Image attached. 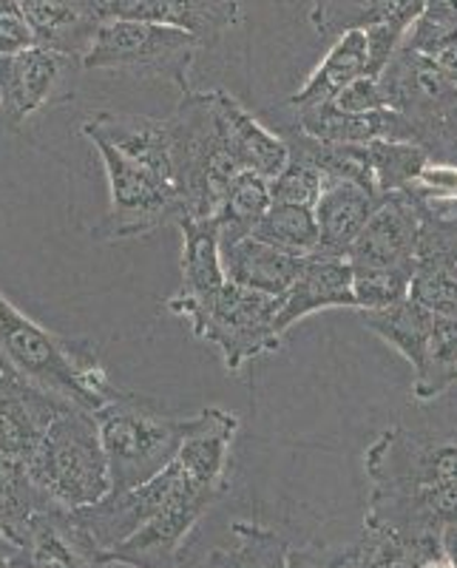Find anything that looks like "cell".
<instances>
[{"mask_svg": "<svg viewBox=\"0 0 457 568\" xmlns=\"http://www.w3.org/2000/svg\"><path fill=\"white\" fill-rule=\"evenodd\" d=\"M80 134L100 154L109 182V211L91 227L94 240H140L185 220L165 120L98 111L80 123Z\"/></svg>", "mask_w": 457, "mask_h": 568, "instance_id": "1", "label": "cell"}, {"mask_svg": "<svg viewBox=\"0 0 457 568\" xmlns=\"http://www.w3.org/2000/svg\"><path fill=\"white\" fill-rule=\"evenodd\" d=\"M0 355L23 382L71 407L98 413L114 393L98 349L80 338L45 329L0 293Z\"/></svg>", "mask_w": 457, "mask_h": 568, "instance_id": "2", "label": "cell"}, {"mask_svg": "<svg viewBox=\"0 0 457 568\" xmlns=\"http://www.w3.org/2000/svg\"><path fill=\"white\" fill-rule=\"evenodd\" d=\"M94 418L109 458L111 489H134L156 478L174 464L196 424V413H176L156 398L120 387L100 404Z\"/></svg>", "mask_w": 457, "mask_h": 568, "instance_id": "3", "label": "cell"}, {"mask_svg": "<svg viewBox=\"0 0 457 568\" xmlns=\"http://www.w3.org/2000/svg\"><path fill=\"white\" fill-rule=\"evenodd\" d=\"M165 123L185 220L216 222L233 180L242 174L227 145L216 89L185 91Z\"/></svg>", "mask_w": 457, "mask_h": 568, "instance_id": "4", "label": "cell"}, {"mask_svg": "<svg viewBox=\"0 0 457 568\" xmlns=\"http://www.w3.org/2000/svg\"><path fill=\"white\" fill-rule=\"evenodd\" d=\"M23 466L40 495L63 511L98 504L111 491L100 424L89 409H63L45 426Z\"/></svg>", "mask_w": 457, "mask_h": 568, "instance_id": "5", "label": "cell"}, {"mask_svg": "<svg viewBox=\"0 0 457 568\" xmlns=\"http://www.w3.org/2000/svg\"><path fill=\"white\" fill-rule=\"evenodd\" d=\"M378 80L387 109L404 116L415 145L429 151L431 162L457 165V85L406 40Z\"/></svg>", "mask_w": 457, "mask_h": 568, "instance_id": "6", "label": "cell"}, {"mask_svg": "<svg viewBox=\"0 0 457 568\" xmlns=\"http://www.w3.org/2000/svg\"><path fill=\"white\" fill-rule=\"evenodd\" d=\"M200 49L205 45L185 29L149 20H105L91 40L83 69L116 71L136 80H171L185 94Z\"/></svg>", "mask_w": 457, "mask_h": 568, "instance_id": "7", "label": "cell"}, {"mask_svg": "<svg viewBox=\"0 0 457 568\" xmlns=\"http://www.w3.org/2000/svg\"><path fill=\"white\" fill-rule=\"evenodd\" d=\"M182 478H185V469L180 460H174L149 484H140L134 489H111L98 504L63 511L60 526H63L65 537L98 566L100 557L109 555L111 549H116L120 542H125L149 524L151 517L171 500Z\"/></svg>", "mask_w": 457, "mask_h": 568, "instance_id": "8", "label": "cell"}, {"mask_svg": "<svg viewBox=\"0 0 457 568\" xmlns=\"http://www.w3.org/2000/svg\"><path fill=\"white\" fill-rule=\"evenodd\" d=\"M364 469L378 491L457 484V438L393 426L369 444Z\"/></svg>", "mask_w": 457, "mask_h": 568, "instance_id": "9", "label": "cell"}, {"mask_svg": "<svg viewBox=\"0 0 457 568\" xmlns=\"http://www.w3.org/2000/svg\"><path fill=\"white\" fill-rule=\"evenodd\" d=\"M185 469V466H182ZM225 495L222 486H211L196 480L194 475L182 478L176 491L165 506L142 526L136 535L120 542L116 549L100 557L98 566H125V568H180V555L191 531L200 526L220 497Z\"/></svg>", "mask_w": 457, "mask_h": 568, "instance_id": "10", "label": "cell"}, {"mask_svg": "<svg viewBox=\"0 0 457 568\" xmlns=\"http://www.w3.org/2000/svg\"><path fill=\"white\" fill-rule=\"evenodd\" d=\"M278 298L227 282L196 338L216 347L222 364L238 373L258 355L276 353L282 333L276 329Z\"/></svg>", "mask_w": 457, "mask_h": 568, "instance_id": "11", "label": "cell"}, {"mask_svg": "<svg viewBox=\"0 0 457 568\" xmlns=\"http://www.w3.org/2000/svg\"><path fill=\"white\" fill-rule=\"evenodd\" d=\"M80 65L45 45L0 58V131H18L43 109L69 100Z\"/></svg>", "mask_w": 457, "mask_h": 568, "instance_id": "12", "label": "cell"}, {"mask_svg": "<svg viewBox=\"0 0 457 568\" xmlns=\"http://www.w3.org/2000/svg\"><path fill=\"white\" fill-rule=\"evenodd\" d=\"M418 196L420 242L413 276V298L435 316L457 318V200Z\"/></svg>", "mask_w": 457, "mask_h": 568, "instance_id": "13", "label": "cell"}, {"mask_svg": "<svg viewBox=\"0 0 457 568\" xmlns=\"http://www.w3.org/2000/svg\"><path fill=\"white\" fill-rule=\"evenodd\" d=\"M176 227L182 231V282L165 307L174 316L185 318L196 336L227 284L220 227L213 220H182Z\"/></svg>", "mask_w": 457, "mask_h": 568, "instance_id": "14", "label": "cell"}, {"mask_svg": "<svg viewBox=\"0 0 457 568\" xmlns=\"http://www.w3.org/2000/svg\"><path fill=\"white\" fill-rule=\"evenodd\" d=\"M420 242V207L413 191L387 194L364 225L347 258L355 267H415Z\"/></svg>", "mask_w": 457, "mask_h": 568, "instance_id": "15", "label": "cell"}, {"mask_svg": "<svg viewBox=\"0 0 457 568\" xmlns=\"http://www.w3.org/2000/svg\"><path fill=\"white\" fill-rule=\"evenodd\" d=\"M71 404L23 382L12 369H0V458L27 464L34 444Z\"/></svg>", "mask_w": 457, "mask_h": 568, "instance_id": "16", "label": "cell"}, {"mask_svg": "<svg viewBox=\"0 0 457 568\" xmlns=\"http://www.w3.org/2000/svg\"><path fill=\"white\" fill-rule=\"evenodd\" d=\"M333 307L355 311L353 265L344 256L313 253V256L304 258L291 291L278 298L276 329L284 336L302 318L313 316L318 311H333Z\"/></svg>", "mask_w": 457, "mask_h": 568, "instance_id": "17", "label": "cell"}, {"mask_svg": "<svg viewBox=\"0 0 457 568\" xmlns=\"http://www.w3.org/2000/svg\"><path fill=\"white\" fill-rule=\"evenodd\" d=\"M220 251L227 282L276 298L291 291V284L296 282L298 271L304 265L302 256L278 251V247L267 245L253 233L238 236V240H220Z\"/></svg>", "mask_w": 457, "mask_h": 568, "instance_id": "18", "label": "cell"}, {"mask_svg": "<svg viewBox=\"0 0 457 568\" xmlns=\"http://www.w3.org/2000/svg\"><path fill=\"white\" fill-rule=\"evenodd\" d=\"M378 202L380 196H375L373 191H367L358 182L324 176L322 196L316 202L318 236H322L318 253L347 258L349 247L355 245Z\"/></svg>", "mask_w": 457, "mask_h": 568, "instance_id": "19", "label": "cell"}, {"mask_svg": "<svg viewBox=\"0 0 457 568\" xmlns=\"http://www.w3.org/2000/svg\"><path fill=\"white\" fill-rule=\"evenodd\" d=\"M216 103H220L227 145H231V154L236 156L238 169L253 171L264 180H276L291 160V149H287L284 136L258 123L256 116L227 91L216 89Z\"/></svg>", "mask_w": 457, "mask_h": 568, "instance_id": "20", "label": "cell"}, {"mask_svg": "<svg viewBox=\"0 0 457 568\" xmlns=\"http://www.w3.org/2000/svg\"><path fill=\"white\" fill-rule=\"evenodd\" d=\"M296 129L316 136L322 142H347V145H367L375 140L413 142L409 125L393 109L367 111V114H347L333 103L309 111H296Z\"/></svg>", "mask_w": 457, "mask_h": 568, "instance_id": "21", "label": "cell"}, {"mask_svg": "<svg viewBox=\"0 0 457 568\" xmlns=\"http://www.w3.org/2000/svg\"><path fill=\"white\" fill-rule=\"evenodd\" d=\"M120 20H149L194 34L202 45H211L238 23L236 0H129Z\"/></svg>", "mask_w": 457, "mask_h": 568, "instance_id": "22", "label": "cell"}, {"mask_svg": "<svg viewBox=\"0 0 457 568\" xmlns=\"http://www.w3.org/2000/svg\"><path fill=\"white\" fill-rule=\"evenodd\" d=\"M38 34V45L71 54L83 63L103 20L94 18L83 0H18Z\"/></svg>", "mask_w": 457, "mask_h": 568, "instance_id": "23", "label": "cell"}, {"mask_svg": "<svg viewBox=\"0 0 457 568\" xmlns=\"http://www.w3.org/2000/svg\"><path fill=\"white\" fill-rule=\"evenodd\" d=\"M364 74H369L367 32H349L335 40L327 58L316 65V71L304 80L302 89L287 103L293 111H309L335 103V98Z\"/></svg>", "mask_w": 457, "mask_h": 568, "instance_id": "24", "label": "cell"}, {"mask_svg": "<svg viewBox=\"0 0 457 568\" xmlns=\"http://www.w3.org/2000/svg\"><path fill=\"white\" fill-rule=\"evenodd\" d=\"M424 14V0H313L309 23L324 38L367 32L380 23H409Z\"/></svg>", "mask_w": 457, "mask_h": 568, "instance_id": "25", "label": "cell"}, {"mask_svg": "<svg viewBox=\"0 0 457 568\" xmlns=\"http://www.w3.org/2000/svg\"><path fill=\"white\" fill-rule=\"evenodd\" d=\"M435 313L426 311L424 304L415 302L413 296L406 302L387 307V311H367L360 313V322L367 324V329H373L380 342H387L400 358L413 364V369L418 373L420 364L426 358V349H429L431 329H435Z\"/></svg>", "mask_w": 457, "mask_h": 568, "instance_id": "26", "label": "cell"}, {"mask_svg": "<svg viewBox=\"0 0 457 568\" xmlns=\"http://www.w3.org/2000/svg\"><path fill=\"white\" fill-rule=\"evenodd\" d=\"M231 540L207 557V568H287L291 542L282 531L253 520H233Z\"/></svg>", "mask_w": 457, "mask_h": 568, "instance_id": "27", "label": "cell"}, {"mask_svg": "<svg viewBox=\"0 0 457 568\" xmlns=\"http://www.w3.org/2000/svg\"><path fill=\"white\" fill-rule=\"evenodd\" d=\"M63 509L43 511L20 542V557L14 568H94V562L65 537L60 526Z\"/></svg>", "mask_w": 457, "mask_h": 568, "instance_id": "28", "label": "cell"}, {"mask_svg": "<svg viewBox=\"0 0 457 568\" xmlns=\"http://www.w3.org/2000/svg\"><path fill=\"white\" fill-rule=\"evenodd\" d=\"M440 546L444 540L409 542L380 526L364 524L360 537L347 549V568H418Z\"/></svg>", "mask_w": 457, "mask_h": 568, "instance_id": "29", "label": "cell"}, {"mask_svg": "<svg viewBox=\"0 0 457 568\" xmlns=\"http://www.w3.org/2000/svg\"><path fill=\"white\" fill-rule=\"evenodd\" d=\"M253 236H258L267 245L278 247V251L291 253V256H313L322 247V236H318L316 207L302 205H276L273 202L271 211L264 213L262 222L256 225Z\"/></svg>", "mask_w": 457, "mask_h": 568, "instance_id": "30", "label": "cell"}, {"mask_svg": "<svg viewBox=\"0 0 457 568\" xmlns=\"http://www.w3.org/2000/svg\"><path fill=\"white\" fill-rule=\"evenodd\" d=\"M271 180L253 174V171H242L233 180L227 200L222 205L220 216H216V227H220V240H238L247 233L256 231L262 216L271 211Z\"/></svg>", "mask_w": 457, "mask_h": 568, "instance_id": "31", "label": "cell"}, {"mask_svg": "<svg viewBox=\"0 0 457 568\" xmlns=\"http://www.w3.org/2000/svg\"><path fill=\"white\" fill-rule=\"evenodd\" d=\"M369 162H373L375 187L380 196L409 191L429 169V151L415 145V142H395V140H375L367 142Z\"/></svg>", "mask_w": 457, "mask_h": 568, "instance_id": "32", "label": "cell"}, {"mask_svg": "<svg viewBox=\"0 0 457 568\" xmlns=\"http://www.w3.org/2000/svg\"><path fill=\"white\" fill-rule=\"evenodd\" d=\"M457 384V318L438 316L431 329L429 349L415 373V400H435Z\"/></svg>", "mask_w": 457, "mask_h": 568, "instance_id": "33", "label": "cell"}, {"mask_svg": "<svg viewBox=\"0 0 457 568\" xmlns=\"http://www.w3.org/2000/svg\"><path fill=\"white\" fill-rule=\"evenodd\" d=\"M415 267H355L353 293L355 311H387L413 296Z\"/></svg>", "mask_w": 457, "mask_h": 568, "instance_id": "34", "label": "cell"}, {"mask_svg": "<svg viewBox=\"0 0 457 568\" xmlns=\"http://www.w3.org/2000/svg\"><path fill=\"white\" fill-rule=\"evenodd\" d=\"M324 174L307 162L304 156L291 154L287 165L276 180H271V196L276 205H302L316 207L318 196H322Z\"/></svg>", "mask_w": 457, "mask_h": 568, "instance_id": "35", "label": "cell"}, {"mask_svg": "<svg viewBox=\"0 0 457 568\" xmlns=\"http://www.w3.org/2000/svg\"><path fill=\"white\" fill-rule=\"evenodd\" d=\"M404 40L420 49L457 85V29L431 27L429 20L418 18Z\"/></svg>", "mask_w": 457, "mask_h": 568, "instance_id": "36", "label": "cell"}, {"mask_svg": "<svg viewBox=\"0 0 457 568\" xmlns=\"http://www.w3.org/2000/svg\"><path fill=\"white\" fill-rule=\"evenodd\" d=\"M38 45L32 23L27 20L18 0H0V58L20 54Z\"/></svg>", "mask_w": 457, "mask_h": 568, "instance_id": "37", "label": "cell"}, {"mask_svg": "<svg viewBox=\"0 0 457 568\" xmlns=\"http://www.w3.org/2000/svg\"><path fill=\"white\" fill-rule=\"evenodd\" d=\"M409 23H380V27L367 29V49H369V74L380 78V71L387 69L389 60L395 58V52L404 43L406 32H409Z\"/></svg>", "mask_w": 457, "mask_h": 568, "instance_id": "38", "label": "cell"}, {"mask_svg": "<svg viewBox=\"0 0 457 568\" xmlns=\"http://www.w3.org/2000/svg\"><path fill=\"white\" fill-rule=\"evenodd\" d=\"M335 109L347 111V114H367V111H380L387 109V98H384V89H380V80L373 74H364L355 83H349L347 89L335 98Z\"/></svg>", "mask_w": 457, "mask_h": 568, "instance_id": "39", "label": "cell"}, {"mask_svg": "<svg viewBox=\"0 0 457 568\" xmlns=\"http://www.w3.org/2000/svg\"><path fill=\"white\" fill-rule=\"evenodd\" d=\"M287 568H347V549H324V546L291 549Z\"/></svg>", "mask_w": 457, "mask_h": 568, "instance_id": "40", "label": "cell"}, {"mask_svg": "<svg viewBox=\"0 0 457 568\" xmlns=\"http://www.w3.org/2000/svg\"><path fill=\"white\" fill-rule=\"evenodd\" d=\"M424 20L431 27L457 29V0H424Z\"/></svg>", "mask_w": 457, "mask_h": 568, "instance_id": "41", "label": "cell"}, {"mask_svg": "<svg viewBox=\"0 0 457 568\" xmlns=\"http://www.w3.org/2000/svg\"><path fill=\"white\" fill-rule=\"evenodd\" d=\"M18 557H20L18 546H14V542L9 540V537L3 535V531H0V566H3V568H14Z\"/></svg>", "mask_w": 457, "mask_h": 568, "instance_id": "42", "label": "cell"}, {"mask_svg": "<svg viewBox=\"0 0 457 568\" xmlns=\"http://www.w3.org/2000/svg\"><path fill=\"white\" fill-rule=\"evenodd\" d=\"M418 568H457V566H455V560H451V557L446 555L444 546H440V549L429 551V555H426L424 560H420Z\"/></svg>", "mask_w": 457, "mask_h": 568, "instance_id": "43", "label": "cell"}, {"mask_svg": "<svg viewBox=\"0 0 457 568\" xmlns=\"http://www.w3.org/2000/svg\"><path fill=\"white\" fill-rule=\"evenodd\" d=\"M444 551L451 557V560H455V566H457V520L444 529Z\"/></svg>", "mask_w": 457, "mask_h": 568, "instance_id": "44", "label": "cell"}, {"mask_svg": "<svg viewBox=\"0 0 457 568\" xmlns=\"http://www.w3.org/2000/svg\"><path fill=\"white\" fill-rule=\"evenodd\" d=\"M0 568H3V566H0Z\"/></svg>", "mask_w": 457, "mask_h": 568, "instance_id": "45", "label": "cell"}]
</instances>
